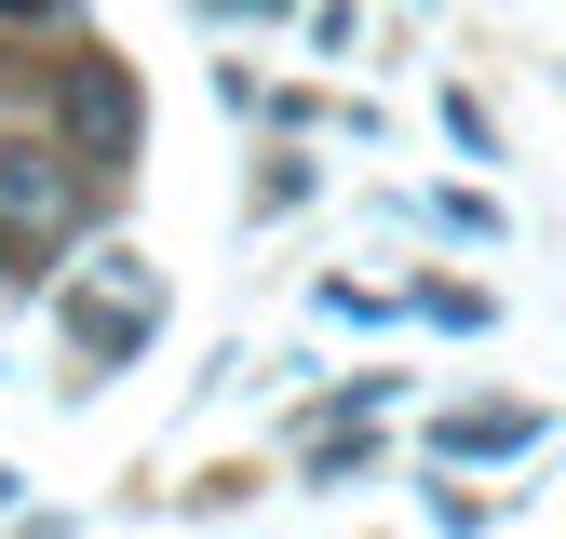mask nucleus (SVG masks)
I'll list each match as a JSON object with an SVG mask.
<instances>
[{
	"label": "nucleus",
	"mask_w": 566,
	"mask_h": 539,
	"mask_svg": "<svg viewBox=\"0 0 566 539\" xmlns=\"http://www.w3.org/2000/svg\"><path fill=\"white\" fill-rule=\"evenodd\" d=\"M67 162H41V149H0V270H28V256H54L67 243Z\"/></svg>",
	"instance_id": "1"
},
{
	"label": "nucleus",
	"mask_w": 566,
	"mask_h": 539,
	"mask_svg": "<svg viewBox=\"0 0 566 539\" xmlns=\"http://www.w3.org/2000/svg\"><path fill=\"white\" fill-rule=\"evenodd\" d=\"M54 121H67V149H82V162H122V149H135V82H122V67H67Z\"/></svg>",
	"instance_id": "2"
},
{
	"label": "nucleus",
	"mask_w": 566,
	"mask_h": 539,
	"mask_svg": "<svg viewBox=\"0 0 566 539\" xmlns=\"http://www.w3.org/2000/svg\"><path fill=\"white\" fill-rule=\"evenodd\" d=\"M67 337H82V351H122V337H149V284H135V256L82 270V297H67Z\"/></svg>",
	"instance_id": "3"
},
{
	"label": "nucleus",
	"mask_w": 566,
	"mask_h": 539,
	"mask_svg": "<svg viewBox=\"0 0 566 539\" xmlns=\"http://www.w3.org/2000/svg\"><path fill=\"white\" fill-rule=\"evenodd\" d=\"M0 14H54V0H0Z\"/></svg>",
	"instance_id": "4"
}]
</instances>
